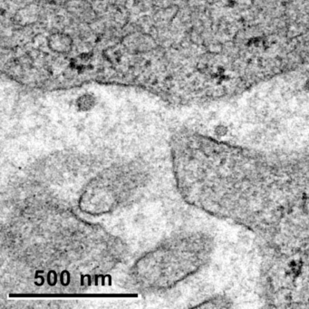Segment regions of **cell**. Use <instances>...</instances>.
<instances>
[{
  "mask_svg": "<svg viewBox=\"0 0 309 309\" xmlns=\"http://www.w3.org/2000/svg\"><path fill=\"white\" fill-rule=\"evenodd\" d=\"M305 88L307 89V90H309V78L308 79V81L306 82V85H305Z\"/></svg>",
  "mask_w": 309,
  "mask_h": 309,
  "instance_id": "7",
  "label": "cell"
},
{
  "mask_svg": "<svg viewBox=\"0 0 309 309\" xmlns=\"http://www.w3.org/2000/svg\"><path fill=\"white\" fill-rule=\"evenodd\" d=\"M211 252L212 242L206 235H172L136 258L128 270L127 284L143 294L169 291L198 272Z\"/></svg>",
  "mask_w": 309,
  "mask_h": 309,
  "instance_id": "2",
  "label": "cell"
},
{
  "mask_svg": "<svg viewBox=\"0 0 309 309\" xmlns=\"http://www.w3.org/2000/svg\"><path fill=\"white\" fill-rule=\"evenodd\" d=\"M73 3L72 6H68V9L72 14H75L77 17H86L85 14L88 13L89 4L85 0H71Z\"/></svg>",
  "mask_w": 309,
  "mask_h": 309,
  "instance_id": "6",
  "label": "cell"
},
{
  "mask_svg": "<svg viewBox=\"0 0 309 309\" xmlns=\"http://www.w3.org/2000/svg\"><path fill=\"white\" fill-rule=\"evenodd\" d=\"M48 46L55 53L66 54L73 48V39L65 33H55L48 37Z\"/></svg>",
  "mask_w": 309,
  "mask_h": 309,
  "instance_id": "4",
  "label": "cell"
},
{
  "mask_svg": "<svg viewBox=\"0 0 309 309\" xmlns=\"http://www.w3.org/2000/svg\"><path fill=\"white\" fill-rule=\"evenodd\" d=\"M150 181L144 160H119L86 179L82 185L75 208L81 214L98 217L111 214L134 201Z\"/></svg>",
  "mask_w": 309,
  "mask_h": 309,
  "instance_id": "3",
  "label": "cell"
},
{
  "mask_svg": "<svg viewBox=\"0 0 309 309\" xmlns=\"http://www.w3.org/2000/svg\"><path fill=\"white\" fill-rule=\"evenodd\" d=\"M96 103V99L93 94L85 93L78 97L76 101V106L81 112H87L92 110Z\"/></svg>",
  "mask_w": 309,
  "mask_h": 309,
  "instance_id": "5",
  "label": "cell"
},
{
  "mask_svg": "<svg viewBox=\"0 0 309 309\" xmlns=\"http://www.w3.org/2000/svg\"><path fill=\"white\" fill-rule=\"evenodd\" d=\"M7 193L1 250L7 274L36 291L78 293L123 263L128 247L103 225L88 221L68 201L36 184Z\"/></svg>",
  "mask_w": 309,
  "mask_h": 309,
  "instance_id": "1",
  "label": "cell"
}]
</instances>
